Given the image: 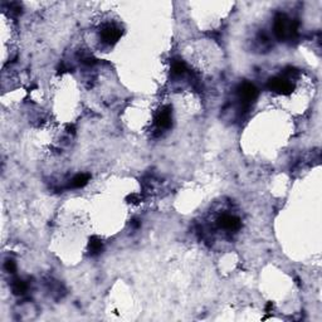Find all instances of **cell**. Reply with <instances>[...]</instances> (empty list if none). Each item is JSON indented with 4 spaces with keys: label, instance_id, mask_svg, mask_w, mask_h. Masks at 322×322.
I'll use <instances>...</instances> for the list:
<instances>
[{
    "label": "cell",
    "instance_id": "obj_9",
    "mask_svg": "<svg viewBox=\"0 0 322 322\" xmlns=\"http://www.w3.org/2000/svg\"><path fill=\"white\" fill-rule=\"evenodd\" d=\"M4 268H5L6 272L14 273L15 270H17V266H15V263L13 261H8L5 262V264H4Z\"/></svg>",
    "mask_w": 322,
    "mask_h": 322
},
{
    "label": "cell",
    "instance_id": "obj_5",
    "mask_svg": "<svg viewBox=\"0 0 322 322\" xmlns=\"http://www.w3.org/2000/svg\"><path fill=\"white\" fill-rule=\"evenodd\" d=\"M219 226L226 230H238L240 228V219L235 215H231V214H223L222 217L219 218Z\"/></svg>",
    "mask_w": 322,
    "mask_h": 322
},
{
    "label": "cell",
    "instance_id": "obj_6",
    "mask_svg": "<svg viewBox=\"0 0 322 322\" xmlns=\"http://www.w3.org/2000/svg\"><path fill=\"white\" fill-rule=\"evenodd\" d=\"M90 182V175L88 174H77L69 183L70 187H74V189H79V187H83L87 183Z\"/></svg>",
    "mask_w": 322,
    "mask_h": 322
},
{
    "label": "cell",
    "instance_id": "obj_7",
    "mask_svg": "<svg viewBox=\"0 0 322 322\" xmlns=\"http://www.w3.org/2000/svg\"><path fill=\"white\" fill-rule=\"evenodd\" d=\"M102 240L100 238L97 237H92L91 240H90V253L92 255L98 254L102 251Z\"/></svg>",
    "mask_w": 322,
    "mask_h": 322
},
{
    "label": "cell",
    "instance_id": "obj_2",
    "mask_svg": "<svg viewBox=\"0 0 322 322\" xmlns=\"http://www.w3.org/2000/svg\"><path fill=\"white\" fill-rule=\"evenodd\" d=\"M171 122H173V117H171V111L169 107H164L161 109V111L158 112L155 117V125L156 129L159 131H165L171 127Z\"/></svg>",
    "mask_w": 322,
    "mask_h": 322
},
{
    "label": "cell",
    "instance_id": "obj_3",
    "mask_svg": "<svg viewBox=\"0 0 322 322\" xmlns=\"http://www.w3.org/2000/svg\"><path fill=\"white\" fill-rule=\"evenodd\" d=\"M101 37L106 44H114L121 38V29L114 24H107L106 26H103Z\"/></svg>",
    "mask_w": 322,
    "mask_h": 322
},
{
    "label": "cell",
    "instance_id": "obj_4",
    "mask_svg": "<svg viewBox=\"0 0 322 322\" xmlns=\"http://www.w3.org/2000/svg\"><path fill=\"white\" fill-rule=\"evenodd\" d=\"M257 88L252 83H243L239 88V98L244 106L252 103L257 97Z\"/></svg>",
    "mask_w": 322,
    "mask_h": 322
},
{
    "label": "cell",
    "instance_id": "obj_8",
    "mask_svg": "<svg viewBox=\"0 0 322 322\" xmlns=\"http://www.w3.org/2000/svg\"><path fill=\"white\" fill-rule=\"evenodd\" d=\"M12 290L15 295H24V293L26 292V290H28V286H26L25 282L22 281V279H15L12 284Z\"/></svg>",
    "mask_w": 322,
    "mask_h": 322
},
{
    "label": "cell",
    "instance_id": "obj_1",
    "mask_svg": "<svg viewBox=\"0 0 322 322\" xmlns=\"http://www.w3.org/2000/svg\"><path fill=\"white\" fill-rule=\"evenodd\" d=\"M275 33L279 39L291 38L297 33V24L286 15L278 14L275 21Z\"/></svg>",
    "mask_w": 322,
    "mask_h": 322
}]
</instances>
